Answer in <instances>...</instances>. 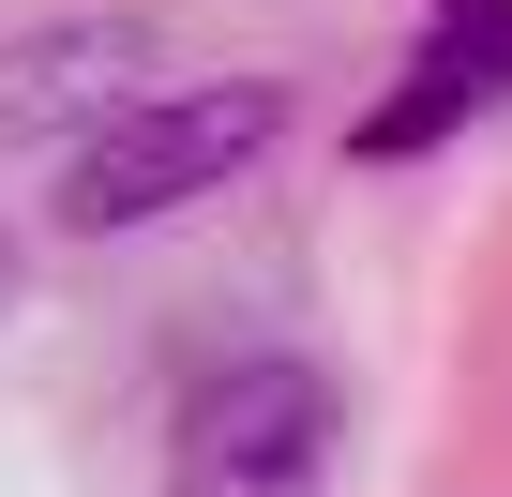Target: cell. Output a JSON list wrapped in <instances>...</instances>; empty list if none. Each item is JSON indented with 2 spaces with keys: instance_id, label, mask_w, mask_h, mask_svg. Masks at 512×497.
Returning <instances> with one entry per match:
<instances>
[{
  "instance_id": "cell-1",
  "label": "cell",
  "mask_w": 512,
  "mask_h": 497,
  "mask_svg": "<svg viewBox=\"0 0 512 497\" xmlns=\"http://www.w3.org/2000/svg\"><path fill=\"white\" fill-rule=\"evenodd\" d=\"M272 136H287V91H272V76H166V91L106 106V121L61 151V226H76V241L166 226V211L226 196Z\"/></svg>"
},
{
  "instance_id": "cell-2",
  "label": "cell",
  "mask_w": 512,
  "mask_h": 497,
  "mask_svg": "<svg viewBox=\"0 0 512 497\" xmlns=\"http://www.w3.org/2000/svg\"><path fill=\"white\" fill-rule=\"evenodd\" d=\"M332 437H347V392L287 347H256V362L196 377V407L166 437V497H332Z\"/></svg>"
},
{
  "instance_id": "cell-3",
  "label": "cell",
  "mask_w": 512,
  "mask_h": 497,
  "mask_svg": "<svg viewBox=\"0 0 512 497\" xmlns=\"http://www.w3.org/2000/svg\"><path fill=\"white\" fill-rule=\"evenodd\" d=\"M166 61H181L166 16H46V31H16L0 46V151H76L106 106L166 91Z\"/></svg>"
},
{
  "instance_id": "cell-4",
  "label": "cell",
  "mask_w": 512,
  "mask_h": 497,
  "mask_svg": "<svg viewBox=\"0 0 512 497\" xmlns=\"http://www.w3.org/2000/svg\"><path fill=\"white\" fill-rule=\"evenodd\" d=\"M407 76H422V91L377 106V151H422L452 106H497V91H512V0H437V46H422Z\"/></svg>"
},
{
  "instance_id": "cell-5",
  "label": "cell",
  "mask_w": 512,
  "mask_h": 497,
  "mask_svg": "<svg viewBox=\"0 0 512 497\" xmlns=\"http://www.w3.org/2000/svg\"><path fill=\"white\" fill-rule=\"evenodd\" d=\"M16 287H31V257H16V226H0V317H16Z\"/></svg>"
}]
</instances>
